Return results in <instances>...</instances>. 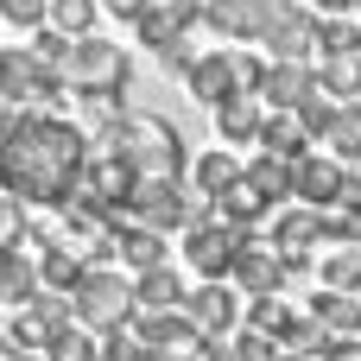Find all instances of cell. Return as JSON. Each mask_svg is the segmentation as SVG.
Returning a JSON list of instances; mask_svg holds the SVG:
<instances>
[{"instance_id":"obj_15","label":"cell","mask_w":361,"mask_h":361,"mask_svg":"<svg viewBox=\"0 0 361 361\" xmlns=\"http://www.w3.org/2000/svg\"><path fill=\"white\" fill-rule=\"evenodd\" d=\"M89 279V254L76 247V241H44L38 247V292H76Z\"/></svg>"},{"instance_id":"obj_2","label":"cell","mask_w":361,"mask_h":361,"mask_svg":"<svg viewBox=\"0 0 361 361\" xmlns=\"http://www.w3.org/2000/svg\"><path fill=\"white\" fill-rule=\"evenodd\" d=\"M108 152L133 171V184H178L184 178V140L165 114H127Z\"/></svg>"},{"instance_id":"obj_9","label":"cell","mask_w":361,"mask_h":361,"mask_svg":"<svg viewBox=\"0 0 361 361\" xmlns=\"http://www.w3.org/2000/svg\"><path fill=\"white\" fill-rule=\"evenodd\" d=\"M121 222L152 228V235H165V228H190V190H184V184H133Z\"/></svg>"},{"instance_id":"obj_12","label":"cell","mask_w":361,"mask_h":361,"mask_svg":"<svg viewBox=\"0 0 361 361\" xmlns=\"http://www.w3.org/2000/svg\"><path fill=\"white\" fill-rule=\"evenodd\" d=\"M184 317H190V330H197L203 343H216L222 330H235L241 292H235V286H197V292H184Z\"/></svg>"},{"instance_id":"obj_20","label":"cell","mask_w":361,"mask_h":361,"mask_svg":"<svg viewBox=\"0 0 361 361\" xmlns=\"http://www.w3.org/2000/svg\"><path fill=\"white\" fill-rule=\"evenodd\" d=\"M140 311H184V279H178L171 267L140 273V279H133V317H140Z\"/></svg>"},{"instance_id":"obj_5","label":"cell","mask_w":361,"mask_h":361,"mask_svg":"<svg viewBox=\"0 0 361 361\" xmlns=\"http://www.w3.org/2000/svg\"><path fill=\"white\" fill-rule=\"evenodd\" d=\"M197 19H203V0H152L133 25H140V38H146L171 70H190V51H184L190 38H184V32H190Z\"/></svg>"},{"instance_id":"obj_34","label":"cell","mask_w":361,"mask_h":361,"mask_svg":"<svg viewBox=\"0 0 361 361\" xmlns=\"http://www.w3.org/2000/svg\"><path fill=\"white\" fill-rule=\"evenodd\" d=\"M44 361H102V349H95V336H89V330L63 324V330L44 343Z\"/></svg>"},{"instance_id":"obj_45","label":"cell","mask_w":361,"mask_h":361,"mask_svg":"<svg viewBox=\"0 0 361 361\" xmlns=\"http://www.w3.org/2000/svg\"><path fill=\"white\" fill-rule=\"evenodd\" d=\"M311 6H317V13H324V19H343V13H349V6H355V0H311Z\"/></svg>"},{"instance_id":"obj_44","label":"cell","mask_w":361,"mask_h":361,"mask_svg":"<svg viewBox=\"0 0 361 361\" xmlns=\"http://www.w3.org/2000/svg\"><path fill=\"white\" fill-rule=\"evenodd\" d=\"M190 361H241V355H235V349H222V343H197Z\"/></svg>"},{"instance_id":"obj_14","label":"cell","mask_w":361,"mask_h":361,"mask_svg":"<svg viewBox=\"0 0 361 361\" xmlns=\"http://www.w3.org/2000/svg\"><path fill=\"white\" fill-rule=\"evenodd\" d=\"M311 95H317V70H311V63H267L260 102H267L273 114H298Z\"/></svg>"},{"instance_id":"obj_25","label":"cell","mask_w":361,"mask_h":361,"mask_svg":"<svg viewBox=\"0 0 361 361\" xmlns=\"http://www.w3.org/2000/svg\"><path fill=\"white\" fill-rule=\"evenodd\" d=\"M311 241H324V216H317V209H286V216L273 222V247H279V254H305Z\"/></svg>"},{"instance_id":"obj_40","label":"cell","mask_w":361,"mask_h":361,"mask_svg":"<svg viewBox=\"0 0 361 361\" xmlns=\"http://www.w3.org/2000/svg\"><path fill=\"white\" fill-rule=\"evenodd\" d=\"M0 19H13V25H44L51 6H44V0H0Z\"/></svg>"},{"instance_id":"obj_43","label":"cell","mask_w":361,"mask_h":361,"mask_svg":"<svg viewBox=\"0 0 361 361\" xmlns=\"http://www.w3.org/2000/svg\"><path fill=\"white\" fill-rule=\"evenodd\" d=\"M95 6H108V13H114V19H140V13H146V6H152V0H95Z\"/></svg>"},{"instance_id":"obj_33","label":"cell","mask_w":361,"mask_h":361,"mask_svg":"<svg viewBox=\"0 0 361 361\" xmlns=\"http://www.w3.org/2000/svg\"><path fill=\"white\" fill-rule=\"evenodd\" d=\"M324 140L336 146V165H349V159H361V102H349V108H336V127H330Z\"/></svg>"},{"instance_id":"obj_35","label":"cell","mask_w":361,"mask_h":361,"mask_svg":"<svg viewBox=\"0 0 361 361\" xmlns=\"http://www.w3.org/2000/svg\"><path fill=\"white\" fill-rule=\"evenodd\" d=\"M51 6V25L63 32V38H89V25H95V0H44Z\"/></svg>"},{"instance_id":"obj_17","label":"cell","mask_w":361,"mask_h":361,"mask_svg":"<svg viewBox=\"0 0 361 361\" xmlns=\"http://www.w3.org/2000/svg\"><path fill=\"white\" fill-rule=\"evenodd\" d=\"M247 298H273L279 286H286V267H279V254L273 247H260L254 235H247V247H241V260H235V273H228Z\"/></svg>"},{"instance_id":"obj_1","label":"cell","mask_w":361,"mask_h":361,"mask_svg":"<svg viewBox=\"0 0 361 361\" xmlns=\"http://www.w3.org/2000/svg\"><path fill=\"white\" fill-rule=\"evenodd\" d=\"M82 165H89V133L76 121L13 108V121L0 127V190L13 203H44V209L70 203Z\"/></svg>"},{"instance_id":"obj_13","label":"cell","mask_w":361,"mask_h":361,"mask_svg":"<svg viewBox=\"0 0 361 361\" xmlns=\"http://www.w3.org/2000/svg\"><path fill=\"white\" fill-rule=\"evenodd\" d=\"M184 82H190V95H197L203 108L235 102V95H241V82H235V51H203V57H190Z\"/></svg>"},{"instance_id":"obj_4","label":"cell","mask_w":361,"mask_h":361,"mask_svg":"<svg viewBox=\"0 0 361 361\" xmlns=\"http://www.w3.org/2000/svg\"><path fill=\"white\" fill-rule=\"evenodd\" d=\"M127 76H133V63H127V51L108 44V38H76L70 70H63V82H70L76 95H121Z\"/></svg>"},{"instance_id":"obj_11","label":"cell","mask_w":361,"mask_h":361,"mask_svg":"<svg viewBox=\"0 0 361 361\" xmlns=\"http://www.w3.org/2000/svg\"><path fill=\"white\" fill-rule=\"evenodd\" d=\"M63 324H70V298H51V292H44V298H32V305L6 324V349H13V355H38Z\"/></svg>"},{"instance_id":"obj_24","label":"cell","mask_w":361,"mask_h":361,"mask_svg":"<svg viewBox=\"0 0 361 361\" xmlns=\"http://www.w3.org/2000/svg\"><path fill=\"white\" fill-rule=\"evenodd\" d=\"M241 178V165L228 159V152H203L197 165H190V197H203V203H216L228 184Z\"/></svg>"},{"instance_id":"obj_8","label":"cell","mask_w":361,"mask_h":361,"mask_svg":"<svg viewBox=\"0 0 361 361\" xmlns=\"http://www.w3.org/2000/svg\"><path fill=\"white\" fill-rule=\"evenodd\" d=\"M0 102H63V82L32 57V44H0Z\"/></svg>"},{"instance_id":"obj_49","label":"cell","mask_w":361,"mask_h":361,"mask_svg":"<svg viewBox=\"0 0 361 361\" xmlns=\"http://www.w3.org/2000/svg\"><path fill=\"white\" fill-rule=\"evenodd\" d=\"M0 343H6V324H0Z\"/></svg>"},{"instance_id":"obj_37","label":"cell","mask_w":361,"mask_h":361,"mask_svg":"<svg viewBox=\"0 0 361 361\" xmlns=\"http://www.w3.org/2000/svg\"><path fill=\"white\" fill-rule=\"evenodd\" d=\"M298 127H305V140H324V133L336 127V102H330V95L317 89V95H311V102L298 108Z\"/></svg>"},{"instance_id":"obj_28","label":"cell","mask_w":361,"mask_h":361,"mask_svg":"<svg viewBox=\"0 0 361 361\" xmlns=\"http://www.w3.org/2000/svg\"><path fill=\"white\" fill-rule=\"evenodd\" d=\"M0 298H6V305H32V298H38V260L0 254Z\"/></svg>"},{"instance_id":"obj_10","label":"cell","mask_w":361,"mask_h":361,"mask_svg":"<svg viewBox=\"0 0 361 361\" xmlns=\"http://www.w3.org/2000/svg\"><path fill=\"white\" fill-rule=\"evenodd\" d=\"M260 44L273 51V63H305L317 51V13H305L292 0H273V19H267Z\"/></svg>"},{"instance_id":"obj_30","label":"cell","mask_w":361,"mask_h":361,"mask_svg":"<svg viewBox=\"0 0 361 361\" xmlns=\"http://www.w3.org/2000/svg\"><path fill=\"white\" fill-rule=\"evenodd\" d=\"M241 178L267 197V203H279V197H292V165L286 159H273V152H260L254 165H241Z\"/></svg>"},{"instance_id":"obj_32","label":"cell","mask_w":361,"mask_h":361,"mask_svg":"<svg viewBox=\"0 0 361 361\" xmlns=\"http://www.w3.org/2000/svg\"><path fill=\"white\" fill-rule=\"evenodd\" d=\"M70 51H76V38H63L57 25H44V32L32 38V57H38V63H44L57 82H63V70H70ZM63 89H70V82H63Z\"/></svg>"},{"instance_id":"obj_7","label":"cell","mask_w":361,"mask_h":361,"mask_svg":"<svg viewBox=\"0 0 361 361\" xmlns=\"http://www.w3.org/2000/svg\"><path fill=\"white\" fill-rule=\"evenodd\" d=\"M292 197L305 203V209H343L349 197H355V178L336 165V159H317V152H305L298 165H292Z\"/></svg>"},{"instance_id":"obj_29","label":"cell","mask_w":361,"mask_h":361,"mask_svg":"<svg viewBox=\"0 0 361 361\" xmlns=\"http://www.w3.org/2000/svg\"><path fill=\"white\" fill-rule=\"evenodd\" d=\"M317 279H324V292H343V298H355V292H361V247H336V254H324Z\"/></svg>"},{"instance_id":"obj_31","label":"cell","mask_w":361,"mask_h":361,"mask_svg":"<svg viewBox=\"0 0 361 361\" xmlns=\"http://www.w3.org/2000/svg\"><path fill=\"white\" fill-rule=\"evenodd\" d=\"M317 51H324V63L361 57V25L355 19H317Z\"/></svg>"},{"instance_id":"obj_18","label":"cell","mask_w":361,"mask_h":361,"mask_svg":"<svg viewBox=\"0 0 361 361\" xmlns=\"http://www.w3.org/2000/svg\"><path fill=\"white\" fill-rule=\"evenodd\" d=\"M203 19H209L216 32H228V38H260L267 19H273V0H209Z\"/></svg>"},{"instance_id":"obj_23","label":"cell","mask_w":361,"mask_h":361,"mask_svg":"<svg viewBox=\"0 0 361 361\" xmlns=\"http://www.w3.org/2000/svg\"><path fill=\"white\" fill-rule=\"evenodd\" d=\"M216 209H222V222H228V228H241V235H247V228H254V222H260V216H267L273 203H267V197H260V190H254L247 178H235V184H228V190L216 197Z\"/></svg>"},{"instance_id":"obj_22","label":"cell","mask_w":361,"mask_h":361,"mask_svg":"<svg viewBox=\"0 0 361 361\" xmlns=\"http://www.w3.org/2000/svg\"><path fill=\"white\" fill-rule=\"evenodd\" d=\"M305 317H311L324 336H349V330H361V298H343V292H317Z\"/></svg>"},{"instance_id":"obj_26","label":"cell","mask_w":361,"mask_h":361,"mask_svg":"<svg viewBox=\"0 0 361 361\" xmlns=\"http://www.w3.org/2000/svg\"><path fill=\"white\" fill-rule=\"evenodd\" d=\"M292 324H298V311H292L279 292H273V298H254V305H247V330H254V336H267V343H279V349H286Z\"/></svg>"},{"instance_id":"obj_36","label":"cell","mask_w":361,"mask_h":361,"mask_svg":"<svg viewBox=\"0 0 361 361\" xmlns=\"http://www.w3.org/2000/svg\"><path fill=\"white\" fill-rule=\"evenodd\" d=\"M317 89L324 95H361V57H336L317 70Z\"/></svg>"},{"instance_id":"obj_39","label":"cell","mask_w":361,"mask_h":361,"mask_svg":"<svg viewBox=\"0 0 361 361\" xmlns=\"http://www.w3.org/2000/svg\"><path fill=\"white\" fill-rule=\"evenodd\" d=\"M95 349H102V361H146V343H140L133 330H114V336H102Z\"/></svg>"},{"instance_id":"obj_41","label":"cell","mask_w":361,"mask_h":361,"mask_svg":"<svg viewBox=\"0 0 361 361\" xmlns=\"http://www.w3.org/2000/svg\"><path fill=\"white\" fill-rule=\"evenodd\" d=\"M235 355H241V361H279L286 349L267 343V336H254V330H241V336H235Z\"/></svg>"},{"instance_id":"obj_19","label":"cell","mask_w":361,"mask_h":361,"mask_svg":"<svg viewBox=\"0 0 361 361\" xmlns=\"http://www.w3.org/2000/svg\"><path fill=\"white\" fill-rule=\"evenodd\" d=\"M216 127H222V140H228V146H254V140H260V127H267L260 95H235V102H222V108H216Z\"/></svg>"},{"instance_id":"obj_27","label":"cell","mask_w":361,"mask_h":361,"mask_svg":"<svg viewBox=\"0 0 361 361\" xmlns=\"http://www.w3.org/2000/svg\"><path fill=\"white\" fill-rule=\"evenodd\" d=\"M260 146L273 152V159H286V165H298L305 159V127H298V114H267V127H260Z\"/></svg>"},{"instance_id":"obj_42","label":"cell","mask_w":361,"mask_h":361,"mask_svg":"<svg viewBox=\"0 0 361 361\" xmlns=\"http://www.w3.org/2000/svg\"><path fill=\"white\" fill-rule=\"evenodd\" d=\"M317 361H361V343H349V336H330V349Z\"/></svg>"},{"instance_id":"obj_16","label":"cell","mask_w":361,"mask_h":361,"mask_svg":"<svg viewBox=\"0 0 361 361\" xmlns=\"http://www.w3.org/2000/svg\"><path fill=\"white\" fill-rule=\"evenodd\" d=\"M133 324H140L133 336L146 343V355H159V349H171V355H190V349L203 343V336L190 330V317H184V311H140Z\"/></svg>"},{"instance_id":"obj_48","label":"cell","mask_w":361,"mask_h":361,"mask_svg":"<svg viewBox=\"0 0 361 361\" xmlns=\"http://www.w3.org/2000/svg\"><path fill=\"white\" fill-rule=\"evenodd\" d=\"M279 361H311V355H279Z\"/></svg>"},{"instance_id":"obj_47","label":"cell","mask_w":361,"mask_h":361,"mask_svg":"<svg viewBox=\"0 0 361 361\" xmlns=\"http://www.w3.org/2000/svg\"><path fill=\"white\" fill-rule=\"evenodd\" d=\"M13 361H44V355H13Z\"/></svg>"},{"instance_id":"obj_46","label":"cell","mask_w":361,"mask_h":361,"mask_svg":"<svg viewBox=\"0 0 361 361\" xmlns=\"http://www.w3.org/2000/svg\"><path fill=\"white\" fill-rule=\"evenodd\" d=\"M6 121H13V108H6V102H0V127H6Z\"/></svg>"},{"instance_id":"obj_21","label":"cell","mask_w":361,"mask_h":361,"mask_svg":"<svg viewBox=\"0 0 361 361\" xmlns=\"http://www.w3.org/2000/svg\"><path fill=\"white\" fill-rule=\"evenodd\" d=\"M114 254L133 267V273H152V267H165V235H152V228H133V222H121L114 228Z\"/></svg>"},{"instance_id":"obj_38","label":"cell","mask_w":361,"mask_h":361,"mask_svg":"<svg viewBox=\"0 0 361 361\" xmlns=\"http://www.w3.org/2000/svg\"><path fill=\"white\" fill-rule=\"evenodd\" d=\"M19 241H25V203L0 190V254H19Z\"/></svg>"},{"instance_id":"obj_6","label":"cell","mask_w":361,"mask_h":361,"mask_svg":"<svg viewBox=\"0 0 361 361\" xmlns=\"http://www.w3.org/2000/svg\"><path fill=\"white\" fill-rule=\"evenodd\" d=\"M241 247H247V235L241 228H228V222H197L190 235H184V260L203 273V286H222L228 273H235V260H241Z\"/></svg>"},{"instance_id":"obj_3","label":"cell","mask_w":361,"mask_h":361,"mask_svg":"<svg viewBox=\"0 0 361 361\" xmlns=\"http://www.w3.org/2000/svg\"><path fill=\"white\" fill-rule=\"evenodd\" d=\"M70 317H76V330H89V336H114V330L133 324V286H127L121 273L89 267V279L70 292Z\"/></svg>"}]
</instances>
